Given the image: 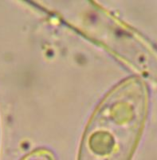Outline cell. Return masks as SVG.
<instances>
[{
	"label": "cell",
	"instance_id": "obj_2",
	"mask_svg": "<svg viewBox=\"0 0 157 160\" xmlns=\"http://www.w3.org/2000/svg\"><path fill=\"white\" fill-rule=\"evenodd\" d=\"M20 160H57V158L50 149L40 148L28 153Z\"/></svg>",
	"mask_w": 157,
	"mask_h": 160
},
{
	"label": "cell",
	"instance_id": "obj_1",
	"mask_svg": "<svg viewBox=\"0 0 157 160\" xmlns=\"http://www.w3.org/2000/svg\"><path fill=\"white\" fill-rule=\"evenodd\" d=\"M146 95L140 80H123L107 93L88 121L78 160H131L142 129Z\"/></svg>",
	"mask_w": 157,
	"mask_h": 160
}]
</instances>
